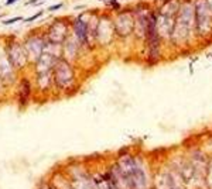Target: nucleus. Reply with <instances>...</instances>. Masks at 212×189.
I'll return each instance as SVG.
<instances>
[{
	"label": "nucleus",
	"instance_id": "1",
	"mask_svg": "<svg viewBox=\"0 0 212 189\" xmlns=\"http://www.w3.org/2000/svg\"><path fill=\"white\" fill-rule=\"evenodd\" d=\"M52 81H54L55 93H62L65 96H72L79 89L76 65L60 58L57 61L54 69H52Z\"/></svg>",
	"mask_w": 212,
	"mask_h": 189
},
{
	"label": "nucleus",
	"instance_id": "2",
	"mask_svg": "<svg viewBox=\"0 0 212 189\" xmlns=\"http://www.w3.org/2000/svg\"><path fill=\"white\" fill-rule=\"evenodd\" d=\"M3 42H5L6 54L9 56L10 64L17 71V74L21 75L31 68L21 38L16 37V35H7V37H3Z\"/></svg>",
	"mask_w": 212,
	"mask_h": 189
},
{
	"label": "nucleus",
	"instance_id": "3",
	"mask_svg": "<svg viewBox=\"0 0 212 189\" xmlns=\"http://www.w3.org/2000/svg\"><path fill=\"white\" fill-rule=\"evenodd\" d=\"M21 42L24 45V50L27 52L28 62L30 65L36 64L38 58L44 54V47L47 44V37H45V28L38 27L33 28L21 38Z\"/></svg>",
	"mask_w": 212,
	"mask_h": 189
},
{
	"label": "nucleus",
	"instance_id": "4",
	"mask_svg": "<svg viewBox=\"0 0 212 189\" xmlns=\"http://www.w3.org/2000/svg\"><path fill=\"white\" fill-rule=\"evenodd\" d=\"M71 34V17L64 16V17H57L45 27V37L47 41L61 44L68 38Z\"/></svg>",
	"mask_w": 212,
	"mask_h": 189
},
{
	"label": "nucleus",
	"instance_id": "5",
	"mask_svg": "<svg viewBox=\"0 0 212 189\" xmlns=\"http://www.w3.org/2000/svg\"><path fill=\"white\" fill-rule=\"evenodd\" d=\"M88 10L71 17V35L81 44L83 51H92L93 47L88 37Z\"/></svg>",
	"mask_w": 212,
	"mask_h": 189
},
{
	"label": "nucleus",
	"instance_id": "6",
	"mask_svg": "<svg viewBox=\"0 0 212 189\" xmlns=\"http://www.w3.org/2000/svg\"><path fill=\"white\" fill-rule=\"evenodd\" d=\"M34 99V85H33V76L23 74L19 76V81L16 83V102L20 109H27L28 105Z\"/></svg>",
	"mask_w": 212,
	"mask_h": 189
},
{
	"label": "nucleus",
	"instance_id": "7",
	"mask_svg": "<svg viewBox=\"0 0 212 189\" xmlns=\"http://www.w3.org/2000/svg\"><path fill=\"white\" fill-rule=\"evenodd\" d=\"M19 76L20 75L17 74V71L13 68V65L10 64L9 56L6 54L3 37H0V79H2L9 88H11V86H14V85L17 83Z\"/></svg>",
	"mask_w": 212,
	"mask_h": 189
},
{
	"label": "nucleus",
	"instance_id": "8",
	"mask_svg": "<svg viewBox=\"0 0 212 189\" xmlns=\"http://www.w3.org/2000/svg\"><path fill=\"white\" fill-rule=\"evenodd\" d=\"M33 85H34V95L38 96H50L54 90V81H52V71L33 74Z\"/></svg>",
	"mask_w": 212,
	"mask_h": 189
},
{
	"label": "nucleus",
	"instance_id": "9",
	"mask_svg": "<svg viewBox=\"0 0 212 189\" xmlns=\"http://www.w3.org/2000/svg\"><path fill=\"white\" fill-rule=\"evenodd\" d=\"M82 54H83V50L81 47V44L69 34L68 38L62 42V55H61V58L71 62V64L76 65L81 61Z\"/></svg>",
	"mask_w": 212,
	"mask_h": 189
},
{
	"label": "nucleus",
	"instance_id": "10",
	"mask_svg": "<svg viewBox=\"0 0 212 189\" xmlns=\"http://www.w3.org/2000/svg\"><path fill=\"white\" fill-rule=\"evenodd\" d=\"M113 35H115V31H113L112 19L101 14L96 28V45H106L108 42L112 41Z\"/></svg>",
	"mask_w": 212,
	"mask_h": 189
},
{
	"label": "nucleus",
	"instance_id": "11",
	"mask_svg": "<svg viewBox=\"0 0 212 189\" xmlns=\"http://www.w3.org/2000/svg\"><path fill=\"white\" fill-rule=\"evenodd\" d=\"M106 171H108V174L111 176V179H112V182H113L116 189H132L127 176L119 169V166L116 165V162H113L112 165L108 166Z\"/></svg>",
	"mask_w": 212,
	"mask_h": 189
},
{
	"label": "nucleus",
	"instance_id": "12",
	"mask_svg": "<svg viewBox=\"0 0 212 189\" xmlns=\"http://www.w3.org/2000/svg\"><path fill=\"white\" fill-rule=\"evenodd\" d=\"M57 61H58V58H55V56H52V55H50V54L44 52V54H42V55L38 58L37 62L31 65V68H30V69L34 71L33 74L48 72V71H52V69H54V66H55Z\"/></svg>",
	"mask_w": 212,
	"mask_h": 189
},
{
	"label": "nucleus",
	"instance_id": "13",
	"mask_svg": "<svg viewBox=\"0 0 212 189\" xmlns=\"http://www.w3.org/2000/svg\"><path fill=\"white\" fill-rule=\"evenodd\" d=\"M44 52H47V54H50V55L55 56V58L60 59L61 55H62V45L61 44H55V42L47 41L45 47H44Z\"/></svg>",
	"mask_w": 212,
	"mask_h": 189
},
{
	"label": "nucleus",
	"instance_id": "14",
	"mask_svg": "<svg viewBox=\"0 0 212 189\" xmlns=\"http://www.w3.org/2000/svg\"><path fill=\"white\" fill-rule=\"evenodd\" d=\"M205 179H207V186L212 189V160L207 164V169H205Z\"/></svg>",
	"mask_w": 212,
	"mask_h": 189
},
{
	"label": "nucleus",
	"instance_id": "15",
	"mask_svg": "<svg viewBox=\"0 0 212 189\" xmlns=\"http://www.w3.org/2000/svg\"><path fill=\"white\" fill-rule=\"evenodd\" d=\"M23 20H24L23 16H14V17H10V19H5L2 23H3V26H11V24L23 21Z\"/></svg>",
	"mask_w": 212,
	"mask_h": 189
},
{
	"label": "nucleus",
	"instance_id": "16",
	"mask_svg": "<svg viewBox=\"0 0 212 189\" xmlns=\"http://www.w3.org/2000/svg\"><path fill=\"white\" fill-rule=\"evenodd\" d=\"M10 89L11 88H9V86L0 79V100H3V97L7 96V93H9Z\"/></svg>",
	"mask_w": 212,
	"mask_h": 189
},
{
	"label": "nucleus",
	"instance_id": "17",
	"mask_svg": "<svg viewBox=\"0 0 212 189\" xmlns=\"http://www.w3.org/2000/svg\"><path fill=\"white\" fill-rule=\"evenodd\" d=\"M44 13H45L44 10H38L37 13H34L33 16H30V17H26V19L23 20V21H24V23H31V21H36V20L40 19V17H41V16H42Z\"/></svg>",
	"mask_w": 212,
	"mask_h": 189
},
{
	"label": "nucleus",
	"instance_id": "18",
	"mask_svg": "<svg viewBox=\"0 0 212 189\" xmlns=\"http://www.w3.org/2000/svg\"><path fill=\"white\" fill-rule=\"evenodd\" d=\"M106 6H108V7H112V9H116V10L120 9V5L117 0H106Z\"/></svg>",
	"mask_w": 212,
	"mask_h": 189
},
{
	"label": "nucleus",
	"instance_id": "19",
	"mask_svg": "<svg viewBox=\"0 0 212 189\" xmlns=\"http://www.w3.org/2000/svg\"><path fill=\"white\" fill-rule=\"evenodd\" d=\"M64 7V3L61 2V3H55V5H52V6H48L47 7V11H57V10H60V9H62Z\"/></svg>",
	"mask_w": 212,
	"mask_h": 189
},
{
	"label": "nucleus",
	"instance_id": "20",
	"mask_svg": "<svg viewBox=\"0 0 212 189\" xmlns=\"http://www.w3.org/2000/svg\"><path fill=\"white\" fill-rule=\"evenodd\" d=\"M37 189H55L52 185L50 184V181H47V182H44V184H40L37 186Z\"/></svg>",
	"mask_w": 212,
	"mask_h": 189
},
{
	"label": "nucleus",
	"instance_id": "21",
	"mask_svg": "<svg viewBox=\"0 0 212 189\" xmlns=\"http://www.w3.org/2000/svg\"><path fill=\"white\" fill-rule=\"evenodd\" d=\"M17 2H20V0H6V3H5V6L6 7H9V6H13V5H16Z\"/></svg>",
	"mask_w": 212,
	"mask_h": 189
},
{
	"label": "nucleus",
	"instance_id": "22",
	"mask_svg": "<svg viewBox=\"0 0 212 189\" xmlns=\"http://www.w3.org/2000/svg\"><path fill=\"white\" fill-rule=\"evenodd\" d=\"M83 9H86V6H85V5H76V6H74L75 11H79V10H83Z\"/></svg>",
	"mask_w": 212,
	"mask_h": 189
},
{
	"label": "nucleus",
	"instance_id": "23",
	"mask_svg": "<svg viewBox=\"0 0 212 189\" xmlns=\"http://www.w3.org/2000/svg\"><path fill=\"white\" fill-rule=\"evenodd\" d=\"M5 16H6V14H0V20L3 19V17H5Z\"/></svg>",
	"mask_w": 212,
	"mask_h": 189
},
{
	"label": "nucleus",
	"instance_id": "24",
	"mask_svg": "<svg viewBox=\"0 0 212 189\" xmlns=\"http://www.w3.org/2000/svg\"><path fill=\"white\" fill-rule=\"evenodd\" d=\"M99 2H105V0H99Z\"/></svg>",
	"mask_w": 212,
	"mask_h": 189
}]
</instances>
